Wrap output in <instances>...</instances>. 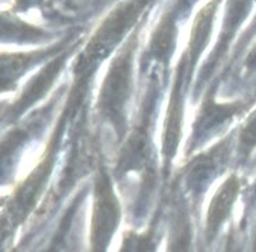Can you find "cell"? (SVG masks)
Returning a JSON list of instances; mask_svg holds the SVG:
<instances>
[{
	"mask_svg": "<svg viewBox=\"0 0 256 252\" xmlns=\"http://www.w3.org/2000/svg\"><path fill=\"white\" fill-rule=\"evenodd\" d=\"M74 82L65 94V103L60 107L54 127L46 138L44 150L34 166L22 180L16 182L14 189L10 192L6 203L2 207V238H12L17 230L36 214L46 193L51 188L54 174L60 162V154L65 141L68 140L72 122L83 107L90 100L92 84L96 75L90 74H72Z\"/></svg>",
	"mask_w": 256,
	"mask_h": 252,
	"instance_id": "6da1fadb",
	"label": "cell"
},
{
	"mask_svg": "<svg viewBox=\"0 0 256 252\" xmlns=\"http://www.w3.org/2000/svg\"><path fill=\"white\" fill-rule=\"evenodd\" d=\"M151 13L138 24L126 42L108 60L104 76L98 84L92 104L93 124L102 141L103 136H107V141L113 144V151L118 148L127 136L134 114L138 98L136 75H140L136 68L140 58L138 51L141 48L145 24L150 22Z\"/></svg>",
	"mask_w": 256,
	"mask_h": 252,
	"instance_id": "7a4b0ae2",
	"label": "cell"
},
{
	"mask_svg": "<svg viewBox=\"0 0 256 252\" xmlns=\"http://www.w3.org/2000/svg\"><path fill=\"white\" fill-rule=\"evenodd\" d=\"M83 38V32L78 28L68 31L64 37L52 44L32 48L30 51H2L0 58V84L2 93H10L16 90L18 82L28 72L42 66L54 56L62 54L79 40Z\"/></svg>",
	"mask_w": 256,
	"mask_h": 252,
	"instance_id": "7c38bea8",
	"label": "cell"
},
{
	"mask_svg": "<svg viewBox=\"0 0 256 252\" xmlns=\"http://www.w3.org/2000/svg\"><path fill=\"white\" fill-rule=\"evenodd\" d=\"M245 184V178H242L238 172H231L222 179V182L211 194L204 216L202 234L203 246L206 250H210L217 242L222 230L231 222L234 208L241 198Z\"/></svg>",
	"mask_w": 256,
	"mask_h": 252,
	"instance_id": "4fadbf2b",
	"label": "cell"
},
{
	"mask_svg": "<svg viewBox=\"0 0 256 252\" xmlns=\"http://www.w3.org/2000/svg\"><path fill=\"white\" fill-rule=\"evenodd\" d=\"M83 42V38L79 40L64 52L54 56L52 60L46 62L41 68L26 80L20 93L10 102L2 103V127L8 128L17 122H20L24 116L28 114L31 110L41 106L40 103L51 93L54 86L60 80L64 70L68 66L69 60L75 51H79V46Z\"/></svg>",
	"mask_w": 256,
	"mask_h": 252,
	"instance_id": "8fae6325",
	"label": "cell"
},
{
	"mask_svg": "<svg viewBox=\"0 0 256 252\" xmlns=\"http://www.w3.org/2000/svg\"><path fill=\"white\" fill-rule=\"evenodd\" d=\"M65 34H55L41 26H36L20 18L16 12L6 10L2 13V44L8 46H40L52 44Z\"/></svg>",
	"mask_w": 256,
	"mask_h": 252,
	"instance_id": "9a60e30c",
	"label": "cell"
},
{
	"mask_svg": "<svg viewBox=\"0 0 256 252\" xmlns=\"http://www.w3.org/2000/svg\"><path fill=\"white\" fill-rule=\"evenodd\" d=\"M112 168L107 166L104 156L98 160L93 172L90 222H89V250L104 252L110 248L122 218L120 192Z\"/></svg>",
	"mask_w": 256,
	"mask_h": 252,
	"instance_id": "9c48e42d",
	"label": "cell"
},
{
	"mask_svg": "<svg viewBox=\"0 0 256 252\" xmlns=\"http://www.w3.org/2000/svg\"><path fill=\"white\" fill-rule=\"evenodd\" d=\"M159 0H120L103 16L82 50L75 54L72 69L98 72Z\"/></svg>",
	"mask_w": 256,
	"mask_h": 252,
	"instance_id": "277c9868",
	"label": "cell"
},
{
	"mask_svg": "<svg viewBox=\"0 0 256 252\" xmlns=\"http://www.w3.org/2000/svg\"><path fill=\"white\" fill-rule=\"evenodd\" d=\"M58 2L66 8H76L80 3V0H58Z\"/></svg>",
	"mask_w": 256,
	"mask_h": 252,
	"instance_id": "44dd1931",
	"label": "cell"
},
{
	"mask_svg": "<svg viewBox=\"0 0 256 252\" xmlns=\"http://www.w3.org/2000/svg\"><path fill=\"white\" fill-rule=\"evenodd\" d=\"M120 0H93L92 2V8H93V13L100 14L102 10H104L106 8H112L113 4H116Z\"/></svg>",
	"mask_w": 256,
	"mask_h": 252,
	"instance_id": "ffe728a7",
	"label": "cell"
},
{
	"mask_svg": "<svg viewBox=\"0 0 256 252\" xmlns=\"http://www.w3.org/2000/svg\"><path fill=\"white\" fill-rule=\"evenodd\" d=\"M238 66H240V76H241V79L248 80V79L256 78V38L250 44L248 51L244 54Z\"/></svg>",
	"mask_w": 256,
	"mask_h": 252,
	"instance_id": "d6986e66",
	"label": "cell"
},
{
	"mask_svg": "<svg viewBox=\"0 0 256 252\" xmlns=\"http://www.w3.org/2000/svg\"><path fill=\"white\" fill-rule=\"evenodd\" d=\"M256 38V12L254 17L249 20V23L246 24V27L244 28V31L241 32V36L238 37L236 40V42H235V46H234L232 51L230 54V58H228V62H226V68L224 70L221 72V75L220 76L222 78L226 75V72H230V70H232L234 66L235 65H238L240 62H241L242 56H244V54L248 51V48L250 46V44L255 41Z\"/></svg>",
	"mask_w": 256,
	"mask_h": 252,
	"instance_id": "ac0fdd59",
	"label": "cell"
},
{
	"mask_svg": "<svg viewBox=\"0 0 256 252\" xmlns=\"http://www.w3.org/2000/svg\"><path fill=\"white\" fill-rule=\"evenodd\" d=\"M168 210V251H188L193 246V206L180 192L170 186V199Z\"/></svg>",
	"mask_w": 256,
	"mask_h": 252,
	"instance_id": "5bb4252c",
	"label": "cell"
},
{
	"mask_svg": "<svg viewBox=\"0 0 256 252\" xmlns=\"http://www.w3.org/2000/svg\"><path fill=\"white\" fill-rule=\"evenodd\" d=\"M256 0H224L220 13V27L210 52L204 56L196 75L190 98L196 102L204 89L217 76L220 69L226 68L230 54L238 37L249 23L248 18L256 12Z\"/></svg>",
	"mask_w": 256,
	"mask_h": 252,
	"instance_id": "ba28073f",
	"label": "cell"
},
{
	"mask_svg": "<svg viewBox=\"0 0 256 252\" xmlns=\"http://www.w3.org/2000/svg\"><path fill=\"white\" fill-rule=\"evenodd\" d=\"M140 78H144V84L138 90L130 128L114 151L112 172L120 190L148 178L164 179L160 154L155 146V127L168 76L152 69Z\"/></svg>",
	"mask_w": 256,
	"mask_h": 252,
	"instance_id": "3957f363",
	"label": "cell"
},
{
	"mask_svg": "<svg viewBox=\"0 0 256 252\" xmlns=\"http://www.w3.org/2000/svg\"><path fill=\"white\" fill-rule=\"evenodd\" d=\"M221 82L222 78H216L198 98V106L183 146L184 160L228 134L236 126L235 122L256 104V92L232 100H218Z\"/></svg>",
	"mask_w": 256,
	"mask_h": 252,
	"instance_id": "5b68a950",
	"label": "cell"
},
{
	"mask_svg": "<svg viewBox=\"0 0 256 252\" xmlns=\"http://www.w3.org/2000/svg\"><path fill=\"white\" fill-rule=\"evenodd\" d=\"M236 132L238 124L224 137L186 158L176 170L172 184L190 202L196 213L211 186L235 166Z\"/></svg>",
	"mask_w": 256,
	"mask_h": 252,
	"instance_id": "8992f818",
	"label": "cell"
},
{
	"mask_svg": "<svg viewBox=\"0 0 256 252\" xmlns=\"http://www.w3.org/2000/svg\"><path fill=\"white\" fill-rule=\"evenodd\" d=\"M198 0H166L152 26L148 40L138 58L140 76L152 69L169 75L179 46L182 26Z\"/></svg>",
	"mask_w": 256,
	"mask_h": 252,
	"instance_id": "52a82bcc",
	"label": "cell"
},
{
	"mask_svg": "<svg viewBox=\"0 0 256 252\" xmlns=\"http://www.w3.org/2000/svg\"><path fill=\"white\" fill-rule=\"evenodd\" d=\"M68 86H62L58 92L54 93L51 100L41 106L31 110L13 126L8 127L2 137V184H14L16 174L18 170V162L26 152L27 146H30L38 137L44 134L51 122V117L55 113V108L68 92Z\"/></svg>",
	"mask_w": 256,
	"mask_h": 252,
	"instance_id": "30bf717a",
	"label": "cell"
},
{
	"mask_svg": "<svg viewBox=\"0 0 256 252\" xmlns=\"http://www.w3.org/2000/svg\"><path fill=\"white\" fill-rule=\"evenodd\" d=\"M162 216V206H159L152 216L151 224L140 230H127L122 232L120 251H155L159 245L158 226Z\"/></svg>",
	"mask_w": 256,
	"mask_h": 252,
	"instance_id": "e0dca14e",
	"label": "cell"
},
{
	"mask_svg": "<svg viewBox=\"0 0 256 252\" xmlns=\"http://www.w3.org/2000/svg\"><path fill=\"white\" fill-rule=\"evenodd\" d=\"M256 152V104L238 124L235 146V168L242 169L250 164Z\"/></svg>",
	"mask_w": 256,
	"mask_h": 252,
	"instance_id": "2e32d148",
	"label": "cell"
}]
</instances>
